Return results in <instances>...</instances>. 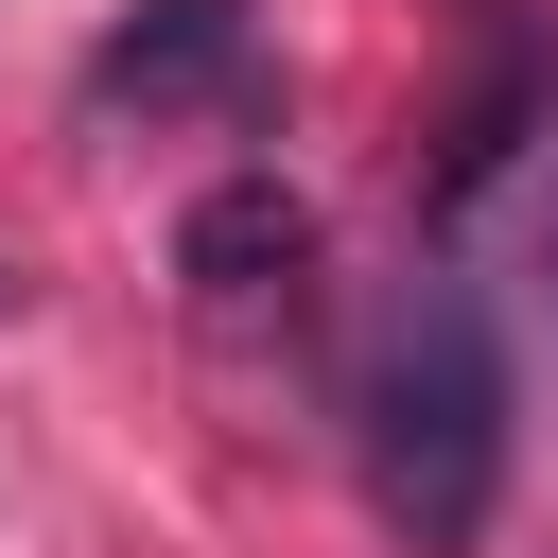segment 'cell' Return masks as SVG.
I'll list each match as a JSON object with an SVG mask.
<instances>
[{"mask_svg": "<svg viewBox=\"0 0 558 558\" xmlns=\"http://www.w3.org/2000/svg\"><path fill=\"white\" fill-rule=\"evenodd\" d=\"M506 418H523V384H506L488 296L471 279H401L384 331H366V366H349V453H366V506H384L401 558H471L488 541Z\"/></svg>", "mask_w": 558, "mask_h": 558, "instance_id": "obj_1", "label": "cell"}, {"mask_svg": "<svg viewBox=\"0 0 558 558\" xmlns=\"http://www.w3.org/2000/svg\"><path fill=\"white\" fill-rule=\"evenodd\" d=\"M174 105L262 122V35H244V0H140V17L87 52V122H174Z\"/></svg>", "mask_w": 558, "mask_h": 558, "instance_id": "obj_2", "label": "cell"}, {"mask_svg": "<svg viewBox=\"0 0 558 558\" xmlns=\"http://www.w3.org/2000/svg\"><path fill=\"white\" fill-rule=\"evenodd\" d=\"M174 279H192V314H296V279H314V209L279 192V174H227V192H192V227H174Z\"/></svg>", "mask_w": 558, "mask_h": 558, "instance_id": "obj_3", "label": "cell"}]
</instances>
